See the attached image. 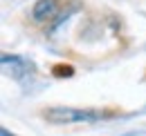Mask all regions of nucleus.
Here are the masks:
<instances>
[{
	"label": "nucleus",
	"instance_id": "obj_1",
	"mask_svg": "<svg viewBox=\"0 0 146 136\" xmlns=\"http://www.w3.org/2000/svg\"><path fill=\"white\" fill-rule=\"evenodd\" d=\"M43 118L47 123H54V125H70V123H94V120H101L104 114L99 109H81V107H45L43 112Z\"/></svg>",
	"mask_w": 146,
	"mask_h": 136
},
{
	"label": "nucleus",
	"instance_id": "obj_2",
	"mask_svg": "<svg viewBox=\"0 0 146 136\" xmlns=\"http://www.w3.org/2000/svg\"><path fill=\"white\" fill-rule=\"evenodd\" d=\"M65 2L63 0H36L29 9V18L34 25H50L61 11H63Z\"/></svg>",
	"mask_w": 146,
	"mask_h": 136
},
{
	"label": "nucleus",
	"instance_id": "obj_3",
	"mask_svg": "<svg viewBox=\"0 0 146 136\" xmlns=\"http://www.w3.org/2000/svg\"><path fill=\"white\" fill-rule=\"evenodd\" d=\"M76 7H79V2H70V5H65V7H63V11H61V14H58V16L47 25V29H45V31H47V34H54L56 29H58V27H61V25H63V22H65V20L76 11Z\"/></svg>",
	"mask_w": 146,
	"mask_h": 136
},
{
	"label": "nucleus",
	"instance_id": "obj_4",
	"mask_svg": "<svg viewBox=\"0 0 146 136\" xmlns=\"http://www.w3.org/2000/svg\"><path fill=\"white\" fill-rule=\"evenodd\" d=\"M72 74H74V69L70 65H63V63L52 67V76H56V78H65V76H72Z\"/></svg>",
	"mask_w": 146,
	"mask_h": 136
},
{
	"label": "nucleus",
	"instance_id": "obj_5",
	"mask_svg": "<svg viewBox=\"0 0 146 136\" xmlns=\"http://www.w3.org/2000/svg\"><path fill=\"white\" fill-rule=\"evenodd\" d=\"M0 136H16V134H11L9 129H5V127H2V129H0Z\"/></svg>",
	"mask_w": 146,
	"mask_h": 136
}]
</instances>
